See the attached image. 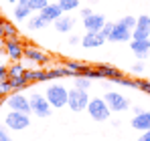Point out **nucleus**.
Returning <instances> with one entry per match:
<instances>
[{"instance_id": "f8f14e48", "label": "nucleus", "mask_w": 150, "mask_h": 141, "mask_svg": "<svg viewBox=\"0 0 150 141\" xmlns=\"http://www.w3.org/2000/svg\"><path fill=\"white\" fill-rule=\"evenodd\" d=\"M103 43H108V38L101 32H85V36L81 38V47L83 48H98Z\"/></svg>"}, {"instance_id": "aec40b11", "label": "nucleus", "mask_w": 150, "mask_h": 141, "mask_svg": "<svg viewBox=\"0 0 150 141\" xmlns=\"http://www.w3.org/2000/svg\"><path fill=\"white\" fill-rule=\"evenodd\" d=\"M47 24L49 22H47L41 14H35V16H28V24H26V26H28V30H41V28H45Z\"/></svg>"}, {"instance_id": "c85d7f7f", "label": "nucleus", "mask_w": 150, "mask_h": 141, "mask_svg": "<svg viewBox=\"0 0 150 141\" xmlns=\"http://www.w3.org/2000/svg\"><path fill=\"white\" fill-rule=\"evenodd\" d=\"M112 83H118V85H122V87H130V89H138V83H136V79H128V77H120V79H116V81H112Z\"/></svg>"}, {"instance_id": "6e6552de", "label": "nucleus", "mask_w": 150, "mask_h": 141, "mask_svg": "<svg viewBox=\"0 0 150 141\" xmlns=\"http://www.w3.org/2000/svg\"><path fill=\"white\" fill-rule=\"evenodd\" d=\"M108 40L110 43H130L132 40V30L128 26H124L122 22H116L112 32L108 34Z\"/></svg>"}, {"instance_id": "37998d69", "label": "nucleus", "mask_w": 150, "mask_h": 141, "mask_svg": "<svg viewBox=\"0 0 150 141\" xmlns=\"http://www.w3.org/2000/svg\"><path fill=\"white\" fill-rule=\"evenodd\" d=\"M4 2H8V4H16L18 0H4Z\"/></svg>"}, {"instance_id": "412c9836", "label": "nucleus", "mask_w": 150, "mask_h": 141, "mask_svg": "<svg viewBox=\"0 0 150 141\" xmlns=\"http://www.w3.org/2000/svg\"><path fill=\"white\" fill-rule=\"evenodd\" d=\"M10 81V87H12V91H25L26 87L30 85L28 81H26L25 75H21V77H12V79H8Z\"/></svg>"}, {"instance_id": "9d476101", "label": "nucleus", "mask_w": 150, "mask_h": 141, "mask_svg": "<svg viewBox=\"0 0 150 141\" xmlns=\"http://www.w3.org/2000/svg\"><path fill=\"white\" fill-rule=\"evenodd\" d=\"M25 59L33 65H47L51 59H49V54L47 52H43L41 48H37V47H25Z\"/></svg>"}, {"instance_id": "423d86ee", "label": "nucleus", "mask_w": 150, "mask_h": 141, "mask_svg": "<svg viewBox=\"0 0 150 141\" xmlns=\"http://www.w3.org/2000/svg\"><path fill=\"white\" fill-rule=\"evenodd\" d=\"M6 107H10V111H21V113H28L30 115V101H28V97H25L18 91L14 95H8Z\"/></svg>"}, {"instance_id": "58836bf2", "label": "nucleus", "mask_w": 150, "mask_h": 141, "mask_svg": "<svg viewBox=\"0 0 150 141\" xmlns=\"http://www.w3.org/2000/svg\"><path fill=\"white\" fill-rule=\"evenodd\" d=\"M91 14H93L91 8H83V10H81V18H87V16H91Z\"/></svg>"}, {"instance_id": "72a5a7b5", "label": "nucleus", "mask_w": 150, "mask_h": 141, "mask_svg": "<svg viewBox=\"0 0 150 141\" xmlns=\"http://www.w3.org/2000/svg\"><path fill=\"white\" fill-rule=\"evenodd\" d=\"M0 141H12L8 135V127L6 125H0Z\"/></svg>"}, {"instance_id": "a878e982", "label": "nucleus", "mask_w": 150, "mask_h": 141, "mask_svg": "<svg viewBox=\"0 0 150 141\" xmlns=\"http://www.w3.org/2000/svg\"><path fill=\"white\" fill-rule=\"evenodd\" d=\"M57 4L61 6L63 12H69V10H77L79 8V0H57Z\"/></svg>"}, {"instance_id": "0eeeda50", "label": "nucleus", "mask_w": 150, "mask_h": 141, "mask_svg": "<svg viewBox=\"0 0 150 141\" xmlns=\"http://www.w3.org/2000/svg\"><path fill=\"white\" fill-rule=\"evenodd\" d=\"M103 99H105V103H108V107L112 111H126V109H130L128 97L116 93V91H108V93L103 95Z\"/></svg>"}, {"instance_id": "bb28decb", "label": "nucleus", "mask_w": 150, "mask_h": 141, "mask_svg": "<svg viewBox=\"0 0 150 141\" xmlns=\"http://www.w3.org/2000/svg\"><path fill=\"white\" fill-rule=\"evenodd\" d=\"M73 83L77 89H89V85H91V79H87L85 75H77V77H73Z\"/></svg>"}, {"instance_id": "f03ea898", "label": "nucleus", "mask_w": 150, "mask_h": 141, "mask_svg": "<svg viewBox=\"0 0 150 141\" xmlns=\"http://www.w3.org/2000/svg\"><path fill=\"white\" fill-rule=\"evenodd\" d=\"M87 113L93 121H108L112 109L108 107L105 99L103 97H96V99H89V105H87Z\"/></svg>"}, {"instance_id": "2f4dec72", "label": "nucleus", "mask_w": 150, "mask_h": 141, "mask_svg": "<svg viewBox=\"0 0 150 141\" xmlns=\"http://www.w3.org/2000/svg\"><path fill=\"white\" fill-rule=\"evenodd\" d=\"M136 20H138V18H134V16H130V14H128V16H124L120 22L124 24V26H128L130 30H134V28H136Z\"/></svg>"}, {"instance_id": "ddd939ff", "label": "nucleus", "mask_w": 150, "mask_h": 141, "mask_svg": "<svg viewBox=\"0 0 150 141\" xmlns=\"http://www.w3.org/2000/svg\"><path fill=\"white\" fill-rule=\"evenodd\" d=\"M39 14H41L47 22H55L59 16H63V10H61V6H59L57 2H55V4H53V2H49L43 10H39Z\"/></svg>"}, {"instance_id": "f257e3e1", "label": "nucleus", "mask_w": 150, "mask_h": 141, "mask_svg": "<svg viewBox=\"0 0 150 141\" xmlns=\"http://www.w3.org/2000/svg\"><path fill=\"white\" fill-rule=\"evenodd\" d=\"M47 101L51 103L53 109H61L67 105V99H69V89H65L63 85H49L47 87Z\"/></svg>"}, {"instance_id": "c756f323", "label": "nucleus", "mask_w": 150, "mask_h": 141, "mask_svg": "<svg viewBox=\"0 0 150 141\" xmlns=\"http://www.w3.org/2000/svg\"><path fill=\"white\" fill-rule=\"evenodd\" d=\"M136 28H150V16H146V14L138 16V20H136Z\"/></svg>"}, {"instance_id": "b1692460", "label": "nucleus", "mask_w": 150, "mask_h": 141, "mask_svg": "<svg viewBox=\"0 0 150 141\" xmlns=\"http://www.w3.org/2000/svg\"><path fill=\"white\" fill-rule=\"evenodd\" d=\"M12 12H14V18H16V20H26V18L30 16V12H33V10H28L26 6H23V4H18V2H16V6H14V10H12Z\"/></svg>"}, {"instance_id": "c9c22d12", "label": "nucleus", "mask_w": 150, "mask_h": 141, "mask_svg": "<svg viewBox=\"0 0 150 141\" xmlns=\"http://www.w3.org/2000/svg\"><path fill=\"white\" fill-rule=\"evenodd\" d=\"M8 79V67L0 65V81H6Z\"/></svg>"}, {"instance_id": "9b49d317", "label": "nucleus", "mask_w": 150, "mask_h": 141, "mask_svg": "<svg viewBox=\"0 0 150 141\" xmlns=\"http://www.w3.org/2000/svg\"><path fill=\"white\" fill-rule=\"evenodd\" d=\"M130 48H132V52L136 54V59L144 61V59L150 57V38H146V40H136V38H132V40H130Z\"/></svg>"}, {"instance_id": "a19ab883", "label": "nucleus", "mask_w": 150, "mask_h": 141, "mask_svg": "<svg viewBox=\"0 0 150 141\" xmlns=\"http://www.w3.org/2000/svg\"><path fill=\"white\" fill-rule=\"evenodd\" d=\"M6 54V38H0V54Z\"/></svg>"}, {"instance_id": "393cba45", "label": "nucleus", "mask_w": 150, "mask_h": 141, "mask_svg": "<svg viewBox=\"0 0 150 141\" xmlns=\"http://www.w3.org/2000/svg\"><path fill=\"white\" fill-rule=\"evenodd\" d=\"M25 67L21 65V61H16V63H12L10 67H8V79H12V77H21V75H25Z\"/></svg>"}, {"instance_id": "dca6fc26", "label": "nucleus", "mask_w": 150, "mask_h": 141, "mask_svg": "<svg viewBox=\"0 0 150 141\" xmlns=\"http://www.w3.org/2000/svg\"><path fill=\"white\" fill-rule=\"evenodd\" d=\"M0 38H18V28L10 20L0 18Z\"/></svg>"}, {"instance_id": "1a4fd4ad", "label": "nucleus", "mask_w": 150, "mask_h": 141, "mask_svg": "<svg viewBox=\"0 0 150 141\" xmlns=\"http://www.w3.org/2000/svg\"><path fill=\"white\" fill-rule=\"evenodd\" d=\"M6 57L16 63L21 59H25V45L18 38H6Z\"/></svg>"}, {"instance_id": "a211bd4d", "label": "nucleus", "mask_w": 150, "mask_h": 141, "mask_svg": "<svg viewBox=\"0 0 150 141\" xmlns=\"http://www.w3.org/2000/svg\"><path fill=\"white\" fill-rule=\"evenodd\" d=\"M98 69L101 70V75L105 77V79H110V81H116V79H120L122 77V70H118L116 67H112V65H105V63H101V65H96Z\"/></svg>"}, {"instance_id": "4468645a", "label": "nucleus", "mask_w": 150, "mask_h": 141, "mask_svg": "<svg viewBox=\"0 0 150 141\" xmlns=\"http://www.w3.org/2000/svg\"><path fill=\"white\" fill-rule=\"evenodd\" d=\"M103 24H105V18L101 14H96V12L91 16L83 18V26H85L87 32H100L101 28H103Z\"/></svg>"}, {"instance_id": "2eb2a0df", "label": "nucleus", "mask_w": 150, "mask_h": 141, "mask_svg": "<svg viewBox=\"0 0 150 141\" xmlns=\"http://www.w3.org/2000/svg\"><path fill=\"white\" fill-rule=\"evenodd\" d=\"M130 125L134 129H138V131H148L150 129V111H142L140 115H134Z\"/></svg>"}, {"instance_id": "5701e85b", "label": "nucleus", "mask_w": 150, "mask_h": 141, "mask_svg": "<svg viewBox=\"0 0 150 141\" xmlns=\"http://www.w3.org/2000/svg\"><path fill=\"white\" fill-rule=\"evenodd\" d=\"M65 67H67V69L77 77V75H83V73L87 70L89 65H85V63H77V61H67V63H65Z\"/></svg>"}, {"instance_id": "e433bc0d", "label": "nucleus", "mask_w": 150, "mask_h": 141, "mask_svg": "<svg viewBox=\"0 0 150 141\" xmlns=\"http://www.w3.org/2000/svg\"><path fill=\"white\" fill-rule=\"evenodd\" d=\"M132 73H144V65H142V63L132 65Z\"/></svg>"}, {"instance_id": "6ab92c4d", "label": "nucleus", "mask_w": 150, "mask_h": 141, "mask_svg": "<svg viewBox=\"0 0 150 141\" xmlns=\"http://www.w3.org/2000/svg\"><path fill=\"white\" fill-rule=\"evenodd\" d=\"M25 77L28 83H43V81H47V70L30 69V70H25Z\"/></svg>"}, {"instance_id": "f3484780", "label": "nucleus", "mask_w": 150, "mask_h": 141, "mask_svg": "<svg viewBox=\"0 0 150 141\" xmlns=\"http://www.w3.org/2000/svg\"><path fill=\"white\" fill-rule=\"evenodd\" d=\"M53 24H55V30H57V32H71L73 26H75V18L63 14V16H59Z\"/></svg>"}, {"instance_id": "39448f33", "label": "nucleus", "mask_w": 150, "mask_h": 141, "mask_svg": "<svg viewBox=\"0 0 150 141\" xmlns=\"http://www.w3.org/2000/svg\"><path fill=\"white\" fill-rule=\"evenodd\" d=\"M4 123L12 131H23V129H26L30 125V115L28 113H21V111H10L4 117Z\"/></svg>"}, {"instance_id": "4c0bfd02", "label": "nucleus", "mask_w": 150, "mask_h": 141, "mask_svg": "<svg viewBox=\"0 0 150 141\" xmlns=\"http://www.w3.org/2000/svg\"><path fill=\"white\" fill-rule=\"evenodd\" d=\"M138 141H150V129L148 131H142V135L138 137Z\"/></svg>"}, {"instance_id": "f704fd0d", "label": "nucleus", "mask_w": 150, "mask_h": 141, "mask_svg": "<svg viewBox=\"0 0 150 141\" xmlns=\"http://www.w3.org/2000/svg\"><path fill=\"white\" fill-rule=\"evenodd\" d=\"M112 28H114V22H105V24H103V28H101L100 32L103 34V36H105V38H108V34L112 32Z\"/></svg>"}, {"instance_id": "ea45409f", "label": "nucleus", "mask_w": 150, "mask_h": 141, "mask_svg": "<svg viewBox=\"0 0 150 141\" xmlns=\"http://www.w3.org/2000/svg\"><path fill=\"white\" fill-rule=\"evenodd\" d=\"M79 43H81V40H79V36H75V34H71V36H69V45H79Z\"/></svg>"}, {"instance_id": "4be33fe9", "label": "nucleus", "mask_w": 150, "mask_h": 141, "mask_svg": "<svg viewBox=\"0 0 150 141\" xmlns=\"http://www.w3.org/2000/svg\"><path fill=\"white\" fill-rule=\"evenodd\" d=\"M18 4L26 6L28 10H43L49 4V0H18Z\"/></svg>"}, {"instance_id": "79ce46f5", "label": "nucleus", "mask_w": 150, "mask_h": 141, "mask_svg": "<svg viewBox=\"0 0 150 141\" xmlns=\"http://www.w3.org/2000/svg\"><path fill=\"white\" fill-rule=\"evenodd\" d=\"M132 111H134V115H140L144 109H142V107H132Z\"/></svg>"}, {"instance_id": "7ed1b4c3", "label": "nucleus", "mask_w": 150, "mask_h": 141, "mask_svg": "<svg viewBox=\"0 0 150 141\" xmlns=\"http://www.w3.org/2000/svg\"><path fill=\"white\" fill-rule=\"evenodd\" d=\"M28 101H30V113L33 115H37V117L45 119L51 115V111H53V107H51V103L47 101V97L41 93H33L28 97Z\"/></svg>"}, {"instance_id": "20e7f679", "label": "nucleus", "mask_w": 150, "mask_h": 141, "mask_svg": "<svg viewBox=\"0 0 150 141\" xmlns=\"http://www.w3.org/2000/svg\"><path fill=\"white\" fill-rule=\"evenodd\" d=\"M89 105V95L85 89H71L69 91V99H67V107L73 111V113H81L83 109H87Z\"/></svg>"}, {"instance_id": "7c9ffc66", "label": "nucleus", "mask_w": 150, "mask_h": 141, "mask_svg": "<svg viewBox=\"0 0 150 141\" xmlns=\"http://www.w3.org/2000/svg\"><path fill=\"white\" fill-rule=\"evenodd\" d=\"M12 91V87H10V81L6 79V81H0V97H6V95Z\"/></svg>"}, {"instance_id": "cd10ccee", "label": "nucleus", "mask_w": 150, "mask_h": 141, "mask_svg": "<svg viewBox=\"0 0 150 141\" xmlns=\"http://www.w3.org/2000/svg\"><path fill=\"white\" fill-rule=\"evenodd\" d=\"M132 38H136V40H146V38H150V28H134L132 30Z\"/></svg>"}, {"instance_id": "473e14b6", "label": "nucleus", "mask_w": 150, "mask_h": 141, "mask_svg": "<svg viewBox=\"0 0 150 141\" xmlns=\"http://www.w3.org/2000/svg\"><path fill=\"white\" fill-rule=\"evenodd\" d=\"M136 83H138V89H140V91H144L146 95H150V81H146V79H136Z\"/></svg>"}]
</instances>
